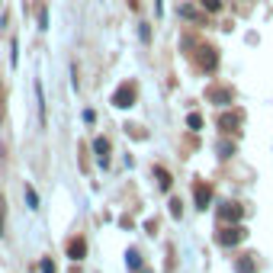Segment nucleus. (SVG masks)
<instances>
[{"label":"nucleus","instance_id":"nucleus-13","mask_svg":"<svg viewBox=\"0 0 273 273\" xmlns=\"http://www.w3.org/2000/svg\"><path fill=\"white\" fill-rule=\"evenodd\" d=\"M186 125L193 129V132H199V129H203V116H199V113H190V116H186Z\"/></svg>","mask_w":273,"mask_h":273},{"label":"nucleus","instance_id":"nucleus-12","mask_svg":"<svg viewBox=\"0 0 273 273\" xmlns=\"http://www.w3.org/2000/svg\"><path fill=\"white\" fill-rule=\"evenodd\" d=\"M23 196H26V203H29V209H39V193H35L32 186H26V190H23Z\"/></svg>","mask_w":273,"mask_h":273},{"label":"nucleus","instance_id":"nucleus-10","mask_svg":"<svg viewBox=\"0 0 273 273\" xmlns=\"http://www.w3.org/2000/svg\"><path fill=\"white\" fill-rule=\"evenodd\" d=\"M235 270H238V273H254V270H257V267H254V257H238Z\"/></svg>","mask_w":273,"mask_h":273},{"label":"nucleus","instance_id":"nucleus-21","mask_svg":"<svg viewBox=\"0 0 273 273\" xmlns=\"http://www.w3.org/2000/svg\"><path fill=\"white\" fill-rule=\"evenodd\" d=\"M42 273H55V264H52V260H42Z\"/></svg>","mask_w":273,"mask_h":273},{"label":"nucleus","instance_id":"nucleus-8","mask_svg":"<svg viewBox=\"0 0 273 273\" xmlns=\"http://www.w3.org/2000/svg\"><path fill=\"white\" fill-rule=\"evenodd\" d=\"M154 177H158V186H161V190H171L174 180H171V174L164 171V167H154Z\"/></svg>","mask_w":273,"mask_h":273},{"label":"nucleus","instance_id":"nucleus-2","mask_svg":"<svg viewBox=\"0 0 273 273\" xmlns=\"http://www.w3.org/2000/svg\"><path fill=\"white\" fill-rule=\"evenodd\" d=\"M244 228L241 225H232V228H222L219 232V244H225V247H232V244H238V241H244Z\"/></svg>","mask_w":273,"mask_h":273},{"label":"nucleus","instance_id":"nucleus-18","mask_svg":"<svg viewBox=\"0 0 273 273\" xmlns=\"http://www.w3.org/2000/svg\"><path fill=\"white\" fill-rule=\"evenodd\" d=\"M180 16H186V19H199V13L193 7H180Z\"/></svg>","mask_w":273,"mask_h":273},{"label":"nucleus","instance_id":"nucleus-1","mask_svg":"<svg viewBox=\"0 0 273 273\" xmlns=\"http://www.w3.org/2000/svg\"><path fill=\"white\" fill-rule=\"evenodd\" d=\"M132 103H135V87L132 84H122L119 90L113 93V106H119V110H129Z\"/></svg>","mask_w":273,"mask_h":273},{"label":"nucleus","instance_id":"nucleus-5","mask_svg":"<svg viewBox=\"0 0 273 273\" xmlns=\"http://www.w3.org/2000/svg\"><path fill=\"white\" fill-rule=\"evenodd\" d=\"M209 203H212V190H209L206 183H196V206H199V209H206Z\"/></svg>","mask_w":273,"mask_h":273},{"label":"nucleus","instance_id":"nucleus-15","mask_svg":"<svg viewBox=\"0 0 273 273\" xmlns=\"http://www.w3.org/2000/svg\"><path fill=\"white\" fill-rule=\"evenodd\" d=\"M35 97H39V119L45 122V97H42V84H35Z\"/></svg>","mask_w":273,"mask_h":273},{"label":"nucleus","instance_id":"nucleus-7","mask_svg":"<svg viewBox=\"0 0 273 273\" xmlns=\"http://www.w3.org/2000/svg\"><path fill=\"white\" fill-rule=\"evenodd\" d=\"M84 254H87V241H80V238H77V241H71V244H68V257H71V260H80Z\"/></svg>","mask_w":273,"mask_h":273},{"label":"nucleus","instance_id":"nucleus-19","mask_svg":"<svg viewBox=\"0 0 273 273\" xmlns=\"http://www.w3.org/2000/svg\"><path fill=\"white\" fill-rule=\"evenodd\" d=\"M180 212H183V209H180V199H171V216L180 219Z\"/></svg>","mask_w":273,"mask_h":273},{"label":"nucleus","instance_id":"nucleus-6","mask_svg":"<svg viewBox=\"0 0 273 273\" xmlns=\"http://www.w3.org/2000/svg\"><path fill=\"white\" fill-rule=\"evenodd\" d=\"M209 100H212V103H219V106H228V103L235 100V93H232V90H219V87H216V90H209Z\"/></svg>","mask_w":273,"mask_h":273},{"label":"nucleus","instance_id":"nucleus-3","mask_svg":"<svg viewBox=\"0 0 273 273\" xmlns=\"http://www.w3.org/2000/svg\"><path fill=\"white\" fill-rule=\"evenodd\" d=\"M219 219L222 222H238L241 219V206L238 203H222L219 206Z\"/></svg>","mask_w":273,"mask_h":273},{"label":"nucleus","instance_id":"nucleus-11","mask_svg":"<svg viewBox=\"0 0 273 273\" xmlns=\"http://www.w3.org/2000/svg\"><path fill=\"white\" fill-rule=\"evenodd\" d=\"M125 264H129V270H132V273H138V270H141V257H138V251H129V254H125Z\"/></svg>","mask_w":273,"mask_h":273},{"label":"nucleus","instance_id":"nucleus-9","mask_svg":"<svg viewBox=\"0 0 273 273\" xmlns=\"http://www.w3.org/2000/svg\"><path fill=\"white\" fill-rule=\"evenodd\" d=\"M216 65H219V58H216V49H203V68L216 71Z\"/></svg>","mask_w":273,"mask_h":273},{"label":"nucleus","instance_id":"nucleus-14","mask_svg":"<svg viewBox=\"0 0 273 273\" xmlns=\"http://www.w3.org/2000/svg\"><path fill=\"white\" fill-rule=\"evenodd\" d=\"M219 125L225 129V132H232V129L238 125V116H222V119H219Z\"/></svg>","mask_w":273,"mask_h":273},{"label":"nucleus","instance_id":"nucleus-16","mask_svg":"<svg viewBox=\"0 0 273 273\" xmlns=\"http://www.w3.org/2000/svg\"><path fill=\"white\" fill-rule=\"evenodd\" d=\"M39 29H49V10H39Z\"/></svg>","mask_w":273,"mask_h":273},{"label":"nucleus","instance_id":"nucleus-17","mask_svg":"<svg viewBox=\"0 0 273 273\" xmlns=\"http://www.w3.org/2000/svg\"><path fill=\"white\" fill-rule=\"evenodd\" d=\"M232 151H235V145H228V141H222V145H219V154H222V158H232Z\"/></svg>","mask_w":273,"mask_h":273},{"label":"nucleus","instance_id":"nucleus-20","mask_svg":"<svg viewBox=\"0 0 273 273\" xmlns=\"http://www.w3.org/2000/svg\"><path fill=\"white\" fill-rule=\"evenodd\" d=\"M203 7L209 10V13H216V10L222 7V0H203Z\"/></svg>","mask_w":273,"mask_h":273},{"label":"nucleus","instance_id":"nucleus-4","mask_svg":"<svg viewBox=\"0 0 273 273\" xmlns=\"http://www.w3.org/2000/svg\"><path fill=\"white\" fill-rule=\"evenodd\" d=\"M93 151H97V161L106 167V164H110V141H106V138H93Z\"/></svg>","mask_w":273,"mask_h":273}]
</instances>
